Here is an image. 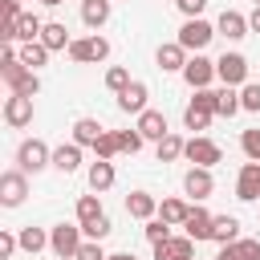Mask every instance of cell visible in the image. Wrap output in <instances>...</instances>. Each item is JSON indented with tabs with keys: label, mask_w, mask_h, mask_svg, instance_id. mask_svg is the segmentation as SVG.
<instances>
[{
	"label": "cell",
	"mask_w": 260,
	"mask_h": 260,
	"mask_svg": "<svg viewBox=\"0 0 260 260\" xmlns=\"http://www.w3.org/2000/svg\"><path fill=\"white\" fill-rule=\"evenodd\" d=\"M215 118V89H195L191 106L183 110V126L187 130H207Z\"/></svg>",
	"instance_id": "cell-1"
},
{
	"label": "cell",
	"mask_w": 260,
	"mask_h": 260,
	"mask_svg": "<svg viewBox=\"0 0 260 260\" xmlns=\"http://www.w3.org/2000/svg\"><path fill=\"white\" fill-rule=\"evenodd\" d=\"M45 167H53V150H49L41 138H24L20 150H16V171L37 175V171H45Z\"/></svg>",
	"instance_id": "cell-2"
},
{
	"label": "cell",
	"mask_w": 260,
	"mask_h": 260,
	"mask_svg": "<svg viewBox=\"0 0 260 260\" xmlns=\"http://www.w3.org/2000/svg\"><path fill=\"white\" fill-rule=\"evenodd\" d=\"M81 236H85V232H81V223H57V228L49 232V248H53L61 260H73V256H77V248L85 244Z\"/></svg>",
	"instance_id": "cell-3"
},
{
	"label": "cell",
	"mask_w": 260,
	"mask_h": 260,
	"mask_svg": "<svg viewBox=\"0 0 260 260\" xmlns=\"http://www.w3.org/2000/svg\"><path fill=\"white\" fill-rule=\"evenodd\" d=\"M183 158L187 162H195V167H215L219 158H223V150H219V142H211V138H203V134H195V138H187V146H183Z\"/></svg>",
	"instance_id": "cell-4"
},
{
	"label": "cell",
	"mask_w": 260,
	"mask_h": 260,
	"mask_svg": "<svg viewBox=\"0 0 260 260\" xmlns=\"http://www.w3.org/2000/svg\"><path fill=\"white\" fill-rule=\"evenodd\" d=\"M69 57L77 61V65H89V61H106L110 57V41L106 37H77L73 45H69Z\"/></svg>",
	"instance_id": "cell-5"
},
{
	"label": "cell",
	"mask_w": 260,
	"mask_h": 260,
	"mask_svg": "<svg viewBox=\"0 0 260 260\" xmlns=\"http://www.w3.org/2000/svg\"><path fill=\"white\" fill-rule=\"evenodd\" d=\"M215 77L223 81V85H248V57L244 53H223L219 61H215Z\"/></svg>",
	"instance_id": "cell-6"
},
{
	"label": "cell",
	"mask_w": 260,
	"mask_h": 260,
	"mask_svg": "<svg viewBox=\"0 0 260 260\" xmlns=\"http://www.w3.org/2000/svg\"><path fill=\"white\" fill-rule=\"evenodd\" d=\"M215 37V24H207L203 16L199 20H187L183 28H179V45L187 49V53H199V49H207V41Z\"/></svg>",
	"instance_id": "cell-7"
},
{
	"label": "cell",
	"mask_w": 260,
	"mask_h": 260,
	"mask_svg": "<svg viewBox=\"0 0 260 260\" xmlns=\"http://www.w3.org/2000/svg\"><path fill=\"white\" fill-rule=\"evenodd\" d=\"M28 195V175L24 171H4L0 175V203L4 207H20Z\"/></svg>",
	"instance_id": "cell-8"
},
{
	"label": "cell",
	"mask_w": 260,
	"mask_h": 260,
	"mask_svg": "<svg viewBox=\"0 0 260 260\" xmlns=\"http://www.w3.org/2000/svg\"><path fill=\"white\" fill-rule=\"evenodd\" d=\"M211 77H215V61H207L203 53H195V57L187 61V69H183V81H187L191 89H207Z\"/></svg>",
	"instance_id": "cell-9"
},
{
	"label": "cell",
	"mask_w": 260,
	"mask_h": 260,
	"mask_svg": "<svg viewBox=\"0 0 260 260\" xmlns=\"http://www.w3.org/2000/svg\"><path fill=\"white\" fill-rule=\"evenodd\" d=\"M154 61H158V69H162V73H183L191 57H187V49H183L179 41H171V45H158Z\"/></svg>",
	"instance_id": "cell-10"
},
{
	"label": "cell",
	"mask_w": 260,
	"mask_h": 260,
	"mask_svg": "<svg viewBox=\"0 0 260 260\" xmlns=\"http://www.w3.org/2000/svg\"><path fill=\"white\" fill-rule=\"evenodd\" d=\"M4 122H8L12 130L28 126V122H32V98H20V93L4 98Z\"/></svg>",
	"instance_id": "cell-11"
},
{
	"label": "cell",
	"mask_w": 260,
	"mask_h": 260,
	"mask_svg": "<svg viewBox=\"0 0 260 260\" xmlns=\"http://www.w3.org/2000/svg\"><path fill=\"white\" fill-rule=\"evenodd\" d=\"M183 191H187L191 199H207V195L215 191V179H211V171H207V167H191V171L183 175Z\"/></svg>",
	"instance_id": "cell-12"
},
{
	"label": "cell",
	"mask_w": 260,
	"mask_h": 260,
	"mask_svg": "<svg viewBox=\"0 0 260 260\" xmlns=\"http://www.w3.org/2000/svg\"><path fill=\"white\" fill-rule=\"evenodd\" d=\"M236 199H244V203L260 199V162H244V167H240V179H236Z\"/></svg>",
	"instance_id": "cell-13"
},
{
	"label": "cell",
	"mask_w": 260,
	"mask_h": 260,
	"mask_svg": "<svg viewBox=\"0 0 260 260\" xmlns=\"http://www.w3.org/2000/svg\"><path fill=\"white\" fill-rule=\"evenodd\" d=\"M215 32H223L228 41H240V37H248L252 28H248V16H244V12L223 8V12H219V20H215Z\"/></svg>",
	"instance_id": "cell-14"
},
{
	"label": "cell",
	"mask_w": 260,
	"mask_h": 260,
	"mask_svg": "<svg viewBox=\"0 0 260 260\" xmlns=\"http://www.w3.org/2000/svg\"><path fill=\"white\" fill-rule=\"evenodd\" d=\"M195 240L191 236H171L167 244H154V260H191Z\"/></svg>",
	"instance_id": "cell-15"
},
{
	"label": "cell",
	"mask_w": 260,
	"mask_h": 260,
	"mask_svg": "<svg viewBox=\"0 0 260 260\" xmlns=\"http://www.w3.org/2000/svg\"><path fill=\"white\" fill-rule=\"evenodd\" d=\"M146 98H150L146 85H142V81H130V85L118 93V110H122V114H142V110H146Z\"/></svg>",
	"instance_id": "cell-16"
},
{
	"label": "cell",
	"mask_w": 260,
	"mask_h": 260,
	"mask_svg": "<svg viewBox=\"0 0 260 260\" xmlns=\"http://www.w3.org/2000/svg\"><path fill=\"white\" fill-rule=\"evenodd\" d=\"M134 130H138L142 138H154V142H162V138L171 134V130H167V118H162L158 110H142V114H138V126H134Z\"/></svg>",
	"instance_id": "cell-17"
},
{
	"label": "cell",
	"mask_w": 260,
	"mask_h": 260,
	"mask_svg": "<svg viewBox=\"0 0 260 260\" xmlns=\"http://www.w3.org/2000/svg\"><path fill=\"white\" fill-rule=\"evenodd\" d=\"M41 45H45L49 53H61V49H69V45H73V37H69V28H65L61 20H45V32H41Z\"/></svg>",
	"instance_id": "cell-18"
},
{
	"label": "cell",
	"mask_w": 260,
	"mask_h": 260,
	"mask_svg": "<svg viewBox=\"0 0 260 260\" xmlns=\"http://www.w3.org/2000/svg\"><path fill=\"white\" fill-rule=\"evenodd\" d=\"M53 167H57L61 175H73V171L81 167V146H77V142H61V146L53 150Z\"/></svg>",
	"instance_id": "cell-19"
},
{
	"label": "cell",
	"mask_w": 260,
	"mask_h": 260,
	"mask_svg": "<svg viewBox=\"0 0 260 260\" xmlns=\"http://www.w3.org/2000/svg\"><path fill=\"white\" fill-rule=\"evenodd\" d=\"M102 134H106V130H102L98 118H77V122H73V142H77V146H98Z\"/></svg>",
	"instance_id": "cell-20"
},
{
	"label": "cell",
	"mask_w": 260,
	"mask_h": 260,
	"mask_svg": "<svg viewBox=\"0 0 260 260\" xmlns=\"http://www.w3.org/2000/svg\"><path fill=\"white\" fill-rule=\"evenodd\" d=\"M126 211H130L134 219H150V215L158 211V203H154L150 191H130V195H126Z\"/></svg>",
	"instance_id": "cell-21"
},
{
	"label": "cell",
	"mask_w": 260,
	"mask_h": 260,
	"mask_svg": "<svg viewBox=\"0 0 260 260\" xmlns=\"http://www.w3.org/2000/svg\"><path fill=\"white\" fill-rule=\"evenodd\" d=\"M211 219H215V215H207L203 207H191V215H187L183 228H187V236L199 244V240H211Z\"/></svg>",
	"instance_id": "cell-22"
},
{
	"label": "cell",
	"mask_w": 260,
	"mask_h": 260,
	"mask_svg": "<svg viewBox=\"0 0 260 260\" xmlns=\"http://www.w3.org/2000/svg\"><path fill=\"white\" fill-rule=\"evenodd\" d=\"M211 240L215 244H236L240 240V219L236 215H215L211 219Z\"/></svg>",
	"instance_id": "cell-23"
},
{
	"label": "cell",
	"mask_w": 260,
	"mask_h": 260,
	"mask_svg": "<svg viewBox=\"0 0 260 260\" xmlns=\"http://www.w3.org/2000/svg\"><path fill=\"white\" fill-rule=\"evenodd\" d=\"M81 20L89 28H102L110 20V0H81Z\"/></svg>",
	"instance_id": "cell-24"
},
{
	"label": "cell",
	"mask_w": 260,
	"mask_h": 260,
	"mask_svg": "<svg viewBox=\"0 0 260 260\" xmlns=\"http://www.w3.org/2000/svg\"><path fill=\"white\" fill-rule=\"evenodd\" d=\"M20 73H28V69H24V61H20V49H12V45H8V49H4V57H0V77L12 85Z\"/></svg>",
	"instance_id": "cell-25"
},
{
	"label": "cell",
	"mask_w": 260,
	"mask_h": 260,
	"mask_svg": "<svg viewBox=\"0 0 260 260\" xmlns=\"http://www.w3.org/2000/svg\"><path fill=\"white\" fill-rule=\"evenodd\" d=\"M244 106H240V93L232 89V85H223V89H215V114L219 118H236Z\"/></svg>",
	"instance_id": "cell-26"
},
{
	"label": "cell",
	"mask_w": 260,
	"mask_h": 260,
	"mask_svg": "<svg viewBox=\"0 0 260 260\" xmlns=\"http://www.w3.org/2000/svg\"><path fill=\"white\" fill-rule=\"evenodd\" d=\"M89 187H93L98 195L110 191V187H114V162H102V158H98V162L89 167Z\"/></svg>",
	"instance_id": "cell-27"
},
{
	"label": "cell",
	"mask_w": 260,
	"mask_h": 260,
	"mask_svg": "<svg viewBox=\"0 0 260 260\" xmlns=\"http://www.w3.org/2000/svg\"><path fill=\"white\" fill-rule=\"evenodd\" d=\"M187 215H191V207H187L183 199H162V203H158V219H167L171 228H175V223H187Z\"/></svg>",
	"instance_id": "cell-28"
},
{
	"label": "cell",
	"mask_w": 260,
	"mask_h": 260,
	"mask_svg": "<svg viewBox=\"0 0 260 260\" xmlns=\"http://www.w3.org/2000/svg\"><path fill=\"white\" fill-rule=\"evenodd\" d=\"M106 211H102V199L98 195H81L77 199V223L85 228V223H93V219H102Z\"/></svg>",
	"instance_id": "cell-29"
},
{
	"label": "cell",
	"mask_w": 260,
	"mask_h": 260,
	"mask_svg": "<svg viewBox=\"0 0 260 260\" xmlns=\"http://www.w3.org/2000/svg\"><path fill=\"white\" fill-rule=\"evenodd\" d=\"M16 240H20V248H24L28 256H37L41 248H49V236H45L41 228H32V223H28V228H20V236H16Z\"/></svg>",
	"instance_id": "cell-30"
},
{
	"label": "cell",
	"mask_w": 260,
	"mask_h": 260,
	"mask_svg": "<svg viewBox=\"0 0 260 260\" xmlns=\"http://www.w3.org/2000/svg\"><path fill=\"white\" fill-rule=\"evenodd\" d=\"M20 61H24V69H32V73H37V69L49 61V49H45L41 41H32V45H20Z\"/></svg>",
	"instance_id": "cell-31"
},
{
	"label": "cell",
	"mask_w": 260,
	"mask_h": 260,
	"mask_svg": "<svg viewBox=\"0 0 260 260\" xmlns=\"http://www.w3.org/2000/svg\"><path fill=\"white\" fill-rule=\"evenodd\" d=\"M8 89H12V93H20V98H37V93H41V77L28 69V73H20V77H16Z\"/></svg>",
	"instance_id": "cell-32"
},
{
	"label": "cell",
	"mask_w": 260,
	"mask_h": 260,
	"mask_svg": "<svg viewBox=\"0 0 260 260\" xmlns=\"http://www.w3.org/2000/svg\"><path fill=\"white\" fill-rule=\"evenodd\" d=\"M183 146H187V142H183V138H179V134L171 130V134H167V138L158 142V162H175V158L183 154Z\"/></svg>",
	"instance_id": "cell-33"
},
{
	"label": "cell",
	"mask_w": 260,
	"mask_h": 260,
	"mask_svg": "<svg viewBox=\"0 0 260 260\" xmlns=\"http://www.w3.org/2000/svg\"><path fill=\"white\" fill-rule=\"evenodd\" d=\"M118 150H122V146H118V130H106V134L98 138V146H93V154H98L102 162H110Z\"/></svg>",
	"instance_id": "cell-34"
},
{
	"label": "cell",
	"mask_w": 260,
	"mask_h": 260,
	"mask_svg": "<svg viewBox=\"0 0 260 260\" xmlns=\"http://www.w3.org/2000/svg\"><path fill=\"white\" fill-rule=\"evenodd\" d=\"M240 106H244L248 114H260V85H256V81L240 85Z\"/></svg>",
	"instance_id": "cell-35"
},
{
	"label": "cell",
	"mask_w": 260,
	"mask_h": 260,
	"mask_svg": "<svg viewBox=\"0 0 260 260\" xmlns=\"http://www.w3.org/2000/svg\"><path fill=\"white\" fill-rule=\"evenodd\" d=\"M146 240L150 244H167L171 240V223L167 219H146Z\"/></svg>",
	"instance_id": "cell-36"
},
{
	"label": "cell",
	"mask_w": 260,
	"mask_h": 260,
	"mask_svg": "<svg viewBox=\"0 0 260 260\" xmlns=\"http://www.w3.org/2000/svg\"><path fill=\"white\" fill-rule=\"evenodd\" d=\"M240 146H244L248 162H260V130H244L240 134Z\"/></svg>",
	"instance_id": "cell-37"
},
{
	"label": "cell",
	"mask_w": 260,
	"mask_h": 260,
	"mask_svg": "<svg viewBox=\"0 0 260 260\" xmlns=\"http://www.w3.org/2000/svg\"><path fill=\"white\" fill-rule=\"evenodd\" d=\"M142 142H146V138H142L138 130H118V146H122L126 154H138V150H142Z\"/></svg>",
	"instance_id": "cell-38"
},
{
	"label": "cell",
	"mask_w": 260,
	"mask_h": 260,
	"mask_svg": "<svg viewBox=\"0 0 260 260\" xmlns=\"http://www.w3.org/2000/svg\"><path fill=\"white\" fill-rule=\"evenodd\" d=\"M81 232H85V240H98V244H102V240H106V236H110L114 228H110V215H102V219H93V223H85Z\"/></svg>",
	"instance_id": "cell-39"
},
{
	"label": "cell",
	"mask_w": 260,
	"mask_h": 260,
	"mask_svg": "<svg viewBox=\"0 0 260 260\" xmlns=\"http://www.w3.org/2000/svg\"><path fill=\"white\" fill-rule=\"evenodd\" d=\"M106 85H110L114 93H122V89L130 85V73H126L122 65H114V69H106Z\"/></svg>",
	"instance_id": "cell-40"
},
{
	"label": "cell",
	"mask_w": 260,
	"mask_h": 260,
	"mask_svg": "<svg viewBox=\"0 0 260 260\" xmlns=\"http://www.w3.org/2000/svg\"><path fill=\"white\" fill-rule=\"evenodd\" d=\"M73 260H110V256L102 252V244H98V240H85V244L77 248V256H73Z\"/></svg>",
	"instance_id": "cell-41"
},
{
	"label": "cell",
	"mask_w": 260,
	"mask_h": 260,
	"mask_svg": "<svg viewBox=\"0 0 260 260\" xmlns=\"http://www.w3.org/2000/svg\"><path fill=\"white\" fill-rule=\"evenodd\" d=\"M175 4H179V12H183L187 20H199V12L207 8V0H175Z\"/></svg>",
	"instance_id": "cell-42"
},
{
	"label": "cell",
	"mask_w": 260,
	"mask_h": 260,
	"mask_svg": "<svg viewBox=\"0 0 260 260\" xmlns=\"http://www.w3.org/2000/svg\"><path fill=\"white\" fill-rule=\"evenodd\" d=\"M16 248H20V240H16L12 232H0V260H8Z\"/></svg>",
	"instance_id": "cell-43"
},
{
	"label": "cell",
	"mask_w": 260,
	"mask_h": 260,
	"mask_svg": "<svg viewBox=\"0 0 260 260\" xmlns=\"http://www.w3.org/2000/svg\"><path fill=\"white\" fill-rule=\"evenodd\" d=\"M236 248L244 260H260V240H236Z\"/></svg>",
	"instance_id": "cell-44"
},
{
	"label": "cell",
	"mask_w": 260,
	"mask_h": 260,
	"mask_svg": "<svg viewBox=\"0 0 260 260\" xmlns=\"http://www.w3.org/2000/svg\"><path fill=\"white\" fill-rule=\"evenodd\" d=\"M215 260H244V256H240V248H236V244H223Z\"/></svg>",
	"instance_id": "cell-45"
},
{
	"label": "cell",
	"mask_w": 260,
	"mask_h": 260,
	"mask_svg": "<svg viewBox=\"0 0 260 260\" xmlns=\"http://www.w3.org/2000/svg\"><path fill=\"white\" fill-rule=\"evenodd\" d=\"M248 28H252V32H260V8H252V16H248Z\"/></svg>",
	"instance_id": "cell-46"
},
{
	"label": "cell",
	"mask_w": 260,
	"mask_h": 260,
	"mask_svg": "<svg viewBox=\"0 0 260 260\" xmlns=\"http://www.w3.org/2000/svg\"><path fill=\"white\" fill-rule=\"evenodd\" d=\"M110 260H134V256H130V252H114Z\"/></svg>",
	"instance_id": "cell-47"
},
{
	"label": "cell",
	"mask_w": 260,
	"mask_h": 260,
	"mask_svg": "<svg viewBox=\"0 0 260 260\" xmlns=\"http://www.w3.org/2000/svg\"><path fill=\"white\" fill-rule=\"evenodd\" d=\"M41 4H49V8H57V4H65V0H41Z\"/></svg>",
	"instance_id": "cell-48"
},
{
	"label": "cell",
	"mask_w": 260,
	"mask_h": 260,
	"mask_svg": "<svg viewBox=\"0 0 260 260\" xmlns=\"http://www.w3.org/2000/svg\"><path fill=\"white\" fill-rule=\"evenodd\" d=\"M256 8H260V0H256Z\"/></svg>",
	"instance_id": "cell-49"
}]
</instances>
